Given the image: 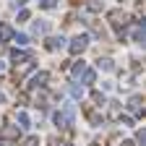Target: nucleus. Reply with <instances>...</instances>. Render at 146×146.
Here are the masks:
<instances>
[{"instance_id": "obj_1", "label": "nucleus", "mask_w": 146, "mask_h": 146, "mask_svg": "<svg viewBox=\"0 0 146 146\" xmlns=\"http://www.w3.org/2000/svg\"><path fill=\"white\" fill-rule=\"evenodd\" d=\"M84 47H86V36H78V39H73V44H70L73 52H78V50H84Z\"/></svg>"}, {"instance_id": "obj_2", "label": "nucleus", "mask_w": 146, "mask_h": 146, "mask_svg": "<svg viewBox=\"0 0 146 146\" xmlns=\"http://www.w3.org/2000/svg\"><path fill=\"white\" fill-rule=\"evenodd\" d=\"M44 81H47V73H39V76H34V84L31 86H44Z\"/></svg>"}, {"instance_id": "obj_3", "label": "nucleus", "mask_w": 146, "mask_h": 146, "mask_svg": "<svg viewBox=\"0 0 146 146\" xmlns=\"http://www.w3.org/2000/svg\"><path fill=\"white\" fill-rule=\"evenodd\" d=\"M11 26H0V36H3V39H11Z\"/></svg>"}, {"instance_id": "obj_4", "label": "nucleus", "mask_w": 146, "mask_h": 146, "mask_svg": "<svg viewBox=\"0 0 146 146\" xmlns=\"http://www.w3.org/2000/svg\"><path fill=\"white\" fill-rule=\"evenodd\" d=\"M42 8H55V0H42Z\"/></svg>"}]
</instances>
